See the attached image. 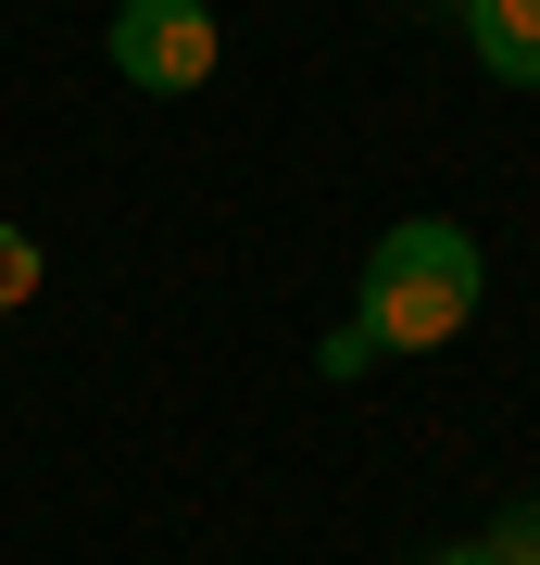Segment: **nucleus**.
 <instances>
[{"instance_id": "nucleus-1", "label": "nucleus", "mask_w": 540, "mask_h": 565, "mask_svg": "<svg viewBox=\"0 0 540 565\" xmlns=\"http://www.w3.org/2000/svg\"><path fill=\"white\" fill-rule=\"evenodd\" d=\"M478 239H465L453 214H402L378 252H364V327H378V352H441L478 327Z\"/></svg>"}, {"instance_id": "nucleus-2", "label": "nucleus", "mask_w": 540, "mask_h": 565, "mask_svg": "<svg viewBox=\"0 0 540 565\" xmlns=\"http://www.w3.org/2000/svg\"><path fill=\"white\" fill-rule=\"evenodd\" d=\"M214 0H114V76L139 88V102H189V88H214Z\"/></svg>"}, {"instance_id": "nucleus-3", "label": "nucleus", "mask_w": 540, "mask_h": 565, "mask_svg": "<svg viewBox=\"0 0 540 565\" xmlns=\"http://www.w3.org/2000/svg\"><path fill=\"white\" fill-rule=\"evenodd\" d=\"M453 13H465V51L502 88H540V0H453Z\"/></svg>"}, {"instance_id": "nucleus-4", "label": "nucleus", "mask_w": 540, "mask_h": 565, "mask_svg": "<svg viewBox=\"0 0 540 565\" xmlns=\"http://www.w3.org/2000/svg\"><path fill=\"white\" fill-rule=\"evenodd\" d=\"M13 302H39V239L0 226V315H13Z\"/></svg>"}, {"instance_id": "nucleus-5", "label": "nucleus", "mask_w": 540, "mask_h": 565, "mask_svg": "<svg viewBox=\"0 0 540 565\" xmlns=\"http://www.w3.org/2000/svg\"><path fill=\"white\" fill-rule=\"evenodd\" d=\"M315 364H327V377H364V364H378V327H364V315H352V327H327Z\"/></svg>"}, {"instance_id": "nucleus-6", "label": "nucleus", "mask_w": 540, "mask_h": 565, "mask_svg": "<svg viewBox=\"0 0 540 565\" xmlns=\"http://www.w3.org/2000/svg\"><path fill=\"white\" fill-rule=\"evenodd\" d=\"M490 565H540V490H528V503L490 527Z\"/></svg>"}, {"instance_id": "nucleus-7", "label": "nucleus", "mask_w": 540, "mask_h": 565, "mask_svg": "<svg viewBox=\"0 0 540 565\" xmlns=\"http://www.w3.org/2000/svg\"><path fill=\"white\" fill-rule=\"evenodd\" d=\"M427 565H490V541H453V553H427Z\"/></svg>"}]
</instances>
